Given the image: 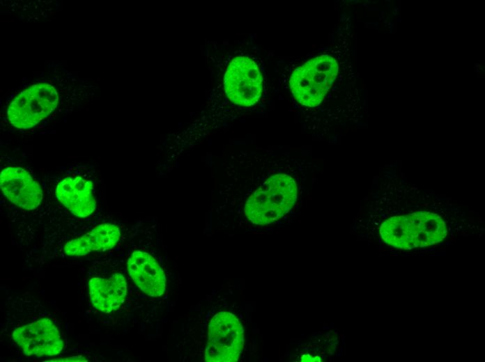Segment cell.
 <instances>
[{
  "label": "cell",
  "mask_w": 485,
  "mask_h": 362,
  "mask_svg": "<svg viewBox=\"0 0 485 362\" xmlns=\"http://www.w3.org/2000/svg\"><path fill=\"white\" fill-rule=\"evenodd\" d=\"M272 168L247 198L244 214L254 224L267 225L286 214L298 197L300 178L290 164Z\"/></svg>",
  "instance_id": "6da1fadb"
},
{
  "label": "cell",
  "mask_w": 485,
  "mask_h": 362,
  "mask_svg": "<svg viewBox=\"0 0 485 362\" xmlns=\"http://www.w3.org/2000/svg\"><path fill=\"white\" fill-rule=\"evenodd\" d=\"M447 232L445 223L439 215L424 211L390 217L380 228V237L386 244L402 249L440 243L445 238Z\"/></svg>",
  "instance_id": "7a4b0ae2"
},
{
  "label": "cell",
  "mask_w": 485,
  "mask_h": 362,
  "mask_svg": "<svg viewBox=\"0 0 485 362\" xmlns=\"http://www.w3.org/2000/svg\"><path fill=\"white\" fill-rule=\"evenodd\" d=\"M337 72L334 58L328 54L310 58L298 67L289 80L291 93L304 107H316L323 101Z\"/></svg>",
  "instance_id": "3957f363"
},
{
  "label": "cell",
  "mask_w": 485,
  "mask_h": 362,
  "mask_svg": "<svg viewBox=\"0 0 485 362\" xmlns=\"http://www.w3.org/2000/svg\"><path fill=\"white\" fill-rule=\"evenodd\" d=\"M59 94L52 84H33L18 94L10 102L7 116L14 127L31 128L38 124L56 107Z\"/></svg>",
  "instance_id": "277c9868"
},
{
  "label": "cell",
  "mask_w": 485,
  "mask_h": 362,
  "mask_svg": "<svg viewBox=\"0 0 485 362\" xmlns=\"http://www.w3.org/2000/svg\"><path fill=\"white\" fill-rule=\"evenodd\" d=\"M244 345V331L239 320L222 311L211 319L208 326L205 360L208 362L238 361Z\"/></svg>",
  "instance_id": "5b68a950"
},
{
  "label": "cell",
  "mask_w": 485,
  "mask_h": 362,
  "mask_svg": "<svg viewBox=\"0 0 485 362\" xmlns=\"http://www.w3.org/2000/svg\"><path fill=\"white\" fill-rule=\"evenodd\" d=\"M228 98L236 104L249 107L256 103L263 91V77L252 58L240 56L229 63L224 76Z\"/></svg>",
  "instance_id": "8992f818"
},
{
  "label": "cell",
  "mask_w": 485,
  "mask_h": 362,
  "mask_svg": "<svg viewBox=\"0 0 485 362\" xmlns=\"http://www.w3.org/2000/svg\"><path fill=\"white\" fill-rule=\"evenodd\" d=\"M13 338L26 355L52 356L59 354L63 342L54 324L47 318L20 326Z\"/></svg>",
  "instance_id": "52a82bcc"
},
{
  "label": "cell",
  "mask_w": 485,
  "mask_h": 362,
  "mask_svg": "<svg viewBox=\"0 0 485 362\" xmlns=\"http://www.w3.org/2000/svg\"><path fill=\"white\" fill-rule=\"evenodd\" d=\"M1 191L13 203L25 210L36 208L43 200L39 184L24 169L8 167L1 173Z\"/></svg>",
  "instance_id": "ba28073f"
},
{
  "label": "cell",
  "mask_w": 485,
  "mask_h": 362,
  "mask_svg": "<svg viewBox=\"0 0 485 362\" xmlns=\"http://www.w3.org/2000/svg\"><path fill=\"white\" fill-rule=\"evenodd\" d=\"M128 269L135 284L151 297H160L166 287L164 273L155 260L141 251L132 253L128 260Z\"/></svg>",
  "instance_id": "9c48e42d"
},
{
  "label": "cell",
  "mask_w": 485,
  "mask_h": 362,
  "mask_svg": "<svg viewBox=\"0 0 485 362\" xmlns=\"http://www.w3.org/2000/svg\"><path fill=\"white\" fill-rule=\"evenodd\" d=\"M56 196L63 205L78 217L89 216L96 207L93 184L79 177L66 178L61 181L56 187Z\"/></svg>",
  "instance_id": "30bf717a"
},
{
  "label": "cell",
  "mask_w": 485,
  "mask_h": 362,
  "mask_svg": "<svg viewBox=\"0 0 485 362\" xmlns=\"http://www.w3.org/2000/svg\"><path fill=\"white\" fill-rule=\"evenodd\" d=\"M89 297L93 306L100 311L111 313L118 309L127 294V283L121 274L109 278L93 277L88 281Z\"/></svg>",
  "instance_id": "8fae6325"
},
{
  "label": "cell",
  "mask_w": 485,
  "mask_h": 362,
  "mask_svg": "<svg viewBox=\"0 0 485 362\" xmlns=\"http://www.w3.org/2000/svg\"><path fill=\"white\" fill-rule=\"evenodd\" d=\"M120 235V230L116 226L100 224L82 237L68 242L64 251L68 256H82L93 251H107L116 245Z\"/></svg>",
  "instance_id": "7c38bea8"
},
{
  "label": "cell",
  "mask_w": 485,
  "mask_h": 362,
  "mask_svg": "<svg viewBox=\"0 0 485 362\" xmlns=\"http://www.w3.org/2000/svg\"><path fill=\"white\" fill-rule=\"evenodd\" d=\"M50 361H87V360L82 356H77L53 359Z\"/></svg>",
  "instance_id": "4fadbf2b"
},
{
  "label": "cell",
  "mask_w": 485,
  "mask_h": 362,
  "mask_svg": "<svg viewBox=\"0 0 485 362\" xmlns=\"http://www.w3.org/2000/svg\"><path fill=\"white\" fill-rule=\"evenodd\" d=\"M301 361H321L318 356L313 357L309 354H304L301 358Z\"/></svg>",
  "instance_id": "5bb4252c"
}]
</instances>
